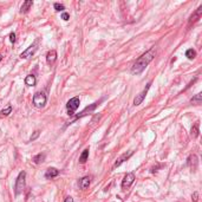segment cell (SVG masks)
<instances>
[{"instance_id": "obj_1", "label": "cell", "mask_w": 202, "mask_h": 202, "mask_svg": "<svg viewBox=\"0 0 202 202\" xmlns=\"http://www.w3.org/2000/svg\"><path fill=\"white\" fill-rule=\"evenodd\" d=\"M155 47H151L149 51L146 53H143L138 59H136V62L134 63L132 67H131V74H139L144 71V69L149 65V63L154 59L155 57Z\"/></svg>"}, {"instance_id": "obj_2", "label": "cell", "mask_w": 202, "mask_h": 202, "mask_svg": "<svg viewBox=\"0 0 202 202\" xmlns=\"http://www.w3.org/2000/svg\"><path fill=\"white\" fill-rule=\"evenodd\" d=\"M33 104L36 108H39V109H42L45 106L46 104V101H47V98H46V95H45V92H43V91H38V92H36L34 96H33Z\"/></svg>"}, {"instance_id": "obj_3", "label": "cell", "mask_w": 202, "mask_h": 202, "mask_svg": "<svg viewBox=\"0 0 202 202\" xmlns=\"http://www.w3.org/2000/svg\"><path fill=\"white\" fill-rule=\"evenodd\" d=\"M25 179H26V173L25 171H20L17 181H15V195H19L20 193H22V190L25 189Z\"/></svg>"}, {"instance_id": "obj_4", "label": "cell", "mask_w": 202, "mask_h": 202, "mask_svg": "<svg viewBox=\"0 0 202 202\" xmlns=\"http://www.w3.org/2000/svg\"><path fill=\"white\" fill-rule=\"evenodd\" d=\"M79 108V98L78 97H74L71 98L67 104H66V109H67V115L69 116H74V111Z\"/></svg>"}, {"instance_id": "obj_5", "label": "cell", "mask_w": 202, "mask_h": 202, "mask_svg": "<svg viewBox=\"0 0 202 202\" xmlns=\"http://www.w3.org/2000/svg\"><path fill=\"white\" fill-rule=\"evenodd\" d=\"M38 43H39V40H36V43H33L31 46H29V49H26L24 52L20 54V58H22V59H26V58H30V57H32L34 53H36V51L38 50Z\"/></svg>"}, {"instance_id": "obj_6", "label": "cell", "mask_w": 202, "mask_h": 202, "mask_svg": "<svg viewBox=\"0 0 202 202\" xmlns=\"http://www.w3.org/2000/svg\"><path fill=\"white\" fill-rule=\"evenodd\" d=\"M134 181H135V174L134 173H128L127 175L124 176L123 181H122V189L127 190L128 188L134 183Z\"/></svg>"}, {"instance_id": "obj_7", "label": "cell", "mask_w": 202, "mask_h": 202, "mask_svg": "<svg viewBox=\"0 0 202 202\" xmlns=\"http://www.w3.org/2000/svg\"><path fill=\"white\" fill-rule=\"evenodd\" d=\"M150 85H151V83H148V84H147V86H146V89H144L142 92H139L138 95H136L135 99H134V105H135V106L139 105V104H141V103L144 101L146 96H147V94H148V90L150 89Z\"/></svg>"}, {"instance_id": "obj_8", "label": "cell", "mask_w": 202, "mask_h": 202, "mask_svg": "<svg viewBox=\"0 0 202 202\" xmlns=\"http://www.w3.org/2000/svg\"><path fill=\"white\" fill-rule=\"evenodd\" d=\"M57 60V52L56 50H50L46 54V62L49 65H53L54 62Z\"/></svg>"}, {"instance_id": "obj_9", "label": "cell", "mask_w": 202, "mask_h": 202, "mask_svg": "<svg viewBox=\"0 0 202 202\" xmlns=\"http://www.w3.org/2000/svg\"><path fill=\"white\" fill-rule=\"evenodd\" d=\"M58 175H59V170L57 168H49L45 171V179H47V180H51V179L58 176Z\"/></svg>"}, {"instance_id": "obj_10", "label": "cell", "mask_w": 202, "mask_h": 202, "mask_svg": "<svg viewBox=\"0 0 202 202\" xmlns=\"http://www.w3.org/2000/svg\"><path fill=\"white\" fill-rule=\"evenodd\" d=\"M132 154H134L132 151H129L128 154H123V155H122V156L119 157V159H117V161L115 162V164H114V167H115V168L119 167V166H121V164H122V163H123L124 161H127V159H129V157H130V156H131Z\"/></svg>"}, {"instance_id": "obj_11", "label": "cell", "mask_w": 202, "mask_h": 202, "mask_svg": "<svg viewBox=\"0 0 202 202\" xmlns=\"http://www.w3.org/2000/svg\"><path fill=\"white\" fill-rule=\"evenodd\" d=\"M201 14H202V6H200V7L196 10V12L190 17V19H189V25H191V24H194V22H196V21L199 20V19L201 18Z\"/></svg>"}, {"instance_id": "obj_12", "label": "cell", "mask_w": 202, "mask_h": 202, "mask_svg": "<svg viewBox=\"0 0 202 202\" xmlns=\"http://www.w3.org/2000/svg\"><path fill=\"white\" fill-rule=\"evenodd\" d=\"M188 166L190 167V169L193 171H195V169L197 168V157H196V155H190L188 157Z\"/></svg>"}, {"instance_id": "obj_13", "label": "cell", "mask_w": 202, "mask_h": 202, "mask_svg": "<svg viewBox=\"0 0 202 202\" xmlns=\"http://www.w3.org/2000/svg\"><path fill=\"white\" fill-rule=\"evenodd\" d=\"M45 159H46V154H45V152H40V154L36 155V156L32 159V161H33L36 164H40V163H43V162L45 161Z\"/></svg>"}, {"instance_id": "obj_14", "label": "cell", "mask_w": 202, "mask_h": 202, "mask_svg": "<svg viewBox=\"0 0 202 202\" xmlns=\"http://www.w3.org/2000/svg\"><path fill=\"white\" fill-rule=\"evenodd\" d=\"M89 186H90V177L89 176H84L83 179H80V181H79V187L82 189H84V190L87 189Z\"/></svg>"}, {"instance_id": "obj_15", "label": "cell", "mask_w": 202, "mask_h": 202, "mask_svg": "<svg viewBox=\"0 0 202 202\" xmlns=\"http://www.w3.org/2000/svg\"><path fill=\"white\" fill-rule=\"evenodd\" d=\"M32 5H33V1H32V0H26V1L22 4V6H21L20 12L21 13H26V12H29V10L32 7Z\"/></svg>"}, {"instance_id": "obj_16", "label": "cell", "mask_w": 202, "mask_h": 202, "mask_svg": "<svg viewBox=\"0 0 202 202\" xmlns=\"http://www.w3.org/2000/svg\"><path fill=\"white\" fill-rule=\"evenodd\" d=\"M199 134H200V130H199V122H196V123L194 124V127L191 128L190 136L193 138H196L197 136H199Z\"/></svg>"}, {"instance_id": "obj_17", "label": "cell", "mask_w": 202, "mask_h": 202, "mask_svg": "<svg viewBox=\"0 0 202 202\" xmlns=\"http://www.w3.org/2000/svg\"><path fill=\"white\" fill-rule=\"evenodd\" d=\"M25 84L29 85V86H33V85H36V77H34L33 74H29V76H26V78H25Z\"/></svg>"}, {"instance_id": "obj_18", "label": "cell", "mask_w": 202, "mask_h": 202, "mask_svg": "<svg viewBox=\"0 0 202 202\" xmlns=\"http://www.w3.org/2000/svg\"><path fill=\"white\" fill-rule=\"evenodd\" d=\"M97 104H98V103H94V104H92V105L90 106V108H89V106H87V108H86V109H85L84 111H83V112H80V114H79V115H78V116L76 117V118H79V117H83V116H85V115H86V114H87V112H91V111H92V110H94V109H95L96 106H97Z\"/></svg>"}, {"instance_id": "obj_19", "label": "cell", "mask_w": 202, "mask_h": 202, "mask_svg": "<svg viewBox=\"0 0 202 202\" xmlns=\"http://www.w3.org/2000/svg\"><path fill=\"white\" fill-rule=\"evenodd\" d=\"M87 159H89V149L86 148L84 151L82 152V155H80V157H79V162H80L82 164H84L85 162L87 161Z\"/></svg>"}, {"instance_id": "obj_20", "label": "cell", "mask_w": 202, "mask_h": 202, "mask_svg": "<svg viewBox=\"0 0 202 202\" xmlns=\"http://www.w3.org/2000/svg\"><path fill=\"white\" fill-rule=\"evenodd\" d=\"M201 99H202V94H197V95H195L193 98H191V103L193 104H196V105H200L201 104Z\"/></svg>"}, {"instance_id": "obj_21", "label": "cell", "mask_w": 202, "mask_h": 202, "mask_svg": "<svg viewBox=\"0 0 202 202\" xmlns=\"http://www.w3.org/2000/svg\"><path fill=\"white\" fill-rule=\"evenodd\" d=\"M186 57L188 58V59H194L195 57H196V51L195 50H193V49H189V50H187V52H186Z\"/></svg>"}, {"instance_id": "obj_22", "label": "cell", "mask_w": 202, "mask_h": 202, "mask_svg": "<svg viewBox=\"0 0 202 202\" xmlns=\"http://www.w3.org/2000/svg\"><path fill=\"white\" fill-rule=\"evenodd\" d=\"M11 111H12V106L9 105L7 108H5V109L1 110V115H2V116H9L11 114Z\"/></svg>"}, {"instance_id": "obj_23", "label": "cell", "mask_w": 202, "mask_h": 202, "mask_svg": "<svg viewBox=\"0 0 202 202\" xmlns=\"http://www.w3.org/2000/svg\"><path fill=\"white\" fill-rule=\"evenodd\" d=\"M54 10L57 11V12H63V11L65 10V7H64V5H62V4L56 2V4H54Z\"/></svg>"}, {"instance_id": "obj_24", "label": "cell", "mask_w": 202, "mask_h": 202, "mask_svg": "<svg viewBox=\"0 0 202 202\" xmlns=\"http://www.w3.org/2000/svg\"><path fill=\"white\" fill-rule=\"evenodd\" d=\"M39 135H40V131H39V130H36V131H34V132H33V135H32L31 136V138H30V141H36V139H37V138L39 137Z\"/></svg>"}, {"instance_id": "obj_25", "label": "cell", "mask_w": 202, "mask_h": 202, "mask_svg": "<svg viewBox=\"0 0 202 202\" xmlns=\"http://www.w3.org/2000/svg\"><path fill=\"white\" fill-rule=\"evenodd\" d=\"M62 19H63V20H69V19H70V15H69V13H66V12H64L63 14H62Z\"/></svg>"}, {"instance_id": "obj_26", "label": "cell", "mask_w": 202, "mask_h": 202, "mask_svg": "<svg viewBox=\"0 0 202 202\" xmlns=\"http://www.w3.org/2000/svg\"><path fill=\"white\" fill-rule=\"evenodd\" d=\"M10 40H11V43H15V34L14 33H11L10 34Z\"/></svg>"}, {"instance_id": "obj_27", "label": "cell", "mask_w": 202, "mask_h": 202, "mask_svg": "<svg viewBox=\"0 0 202 202\" xmlns=\"http://www.w3.org/2000/svg\"><path fill=\"white\" fill-rule=\"evenodd\" d=\"M191 197H193V200H194V202H197V199H199V194H197V193L195 191V193L193 194V196H191Z\"/></svg>"}, {"instance_id": "obj_28", "label": "cell", "mask_w": 202, "mask_h": 202, "mask_svg": "<svg viewBox=\"0 0 202 202\" xmlns=\"http://www.w3.org/2000/svg\"><path fill=\"white\" fill-rule=\"evenodd\" d=\"M64 202H74V199H72L71 196H67V197L65 199V201Z\"/></svg>"}, {"instance_id": "obj_29", "label": "cell", "mask_w": 202, "mask_h": 202, "mask_svg": "<svg viewBox=\"0 0 202 202\" xmlns=\"http://www.w3.org/2000/svg\"><path fill=\"white\" fill-rule=\"evenodd\" d=\"M1 59H2V56H1V54H0V62H1Z\"/></svg>"}]
</instances>
